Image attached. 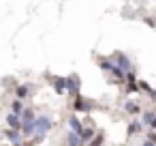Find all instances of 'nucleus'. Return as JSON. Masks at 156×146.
<instances>
[{
  "mask_svg": "<svg viewBox=\"0 0 156 146\" xmlns=\"http://www.w3.org/2000/svg\"><path fill=\"white\" fill-rule=\"evenodd\" d=\"M47 129H49V120H47V118H39L37 125L32 127V131H37V133H45Z\"/></svg>",
  "mask_w": 156,
  "mask_h": 146,
  "instance_id": "1",
  "label": "nucleus"
},
{
  "mask_svg": "<svg viewBox=\"0 0 156 146\" xmlns=\"http://www.w3.org/2000/svg\"><path fill=\"white\" fill-rule=\"evenodd\" d=\"M24 129H26V133L32 131V112H26L24 114Z\"/></svg>",
  "mask_w": 156,
  "mask_h": 146,
  "instance_id": "2",
  "label": "nucleus"
},
{
  "mask_svg": "<svg viewBox=\"0 0 156 146\" xmlns=\"http://www.w3.org/2000/svg\"><path fill=\"white\" fill-rule=\"evenodd\" d=\"M9 122H11L13 127H17V125H20V120H17V116H9Z\"/></svg>",
  "mask_w": 156,
  "mask_h": 146,
  "instance_id": "3",
  "label": "nucleus"
}]
</instances>
